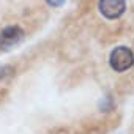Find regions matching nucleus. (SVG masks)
<instances>
[{"mask_svg": "<svg viewBox=\"0 0 134 134\" xmlns=\"http://www.w3.org/2000/svg\"><path fill=\"white\" fill-rule=\"evenodd\" d=\"M65 2L66 0H46V3L49 7H52V8H60V7L65 5Z\"/></svg>", "mask_w": 134, "mask_h": 134, "instance_id": "obj_4", "label": "nucleus"}, {"mask_svg": "<svg viewBox=\"0 0 134 134\" xmlns=\"http://www.w3.org/2000/svg\"><path fill=\"white\" fill-rule=\"evenodd\" d=\"M109 63H110V68L117 73L128 71L134 65V52L126 46H118L110 52Z\"/></svg>", "mask_w": 134, "mask_h": 134, "instance_id": "obj_1", "label": "nucleus"}, {"mask_svg": "<svg viewBox=\"0 0 134 134\" xmlns=\"http://www.w3.org/2000/svg\"><path fill=\"white\" fill-rule=\"evenodd\" d=\"M98 10L106 19H118L126 11V0H99Z\"/></svg>", "mask_w": 134, "mask_h": 134, "instance_id": "obj_3", "label": "nucleus"}, {"mask_svg": "<svg viewBox=\"0 0 134 134\" xmlns=\"http://www.w3.org/2000/svg\"><path fill=\"white\" fill-rule=\"evenodd\" d=\"M24 38V30L19 25H10L0 32V51H10Z\"/></svg>", "mask_w": 134, "mask_h": 134, "instance_id": "obj_2", "label": "nucleus"}]
</instances>
